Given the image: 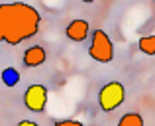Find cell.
<instances>
[{
	"mask_svg": "<svg viewBox=\"0 0 155 126\" xmlns=\"http://www.w3.org/2000/svg\"><path fill=\"white\" fill-rule=\"evenodd\" d=\"M41 16L31 4L8 2L0 4V42L8 46L30 39L39 32Z\"/></svg>",
	"mask_w": 155,
	"mask_h": 126,
	"instance_id": "cell-1",
	"label": "cell"
},
{
	"mask_svg": "<svg viewBox=\"0 0 155 126\" xmlns=\"http://www.w3.org/2000/svg\"><path fill=\"white\" fill-rule=\"evenodd\" d=\"M88 55L98 63H110L114 59V43L106 36L104 30H94L88 47Z\"/></svg>",
	"mask_w": 155,
	"mask_h": 126,
	"instance_id": "cell-2",
	"label": "cell"
},
{
	"mask_svg": "<svg viewBox=\"0 0 155 126\" xmlns=\"http://www.w3.org/2000/svg\"><path fill=\"white\" fill-rule=\"evenodd\" d=\"M126 99V89L118 81H110L98 91V104L104 112H112L124 103Z\"/></svg>",
	"mask_w": 155,
	"mask_h": 126,
	"instance_id": "cell-3",
	"label": "cell"
},
{
	"mask_svg": "<svg viewBox=\"0 0 155 126\" xmlns=\"http://www.w3.org/2000/svg\"><path fill=\"white\" fill-rule=\"evenodd\" d=\"M24 104L31 112H43L47 107V89L43 85H30L24 93Z\"/></svg>",
	"mask_w": 155,
	"mask_h": 126,
	"instance_id": "cell-4",
	"label": "cell"
},
{
	"mask_svg": "<svg viewBox=\"0 0 155 126\" xmlns=\"http://www.w3.org/2000/svg\"><path fill=\"white\" fill-rule=\"evenodd\" d=\"M65 34H67V38L71 42H84L88 38V34H91V26H88L87 20H73L67 26Z\"/></svg>",
	"mask_w": 155,
	"mask_h": 126,
	"instance_id": "cell-5",
	"label": "cell"
},
{
	"mask_svg": "<svg viewBox=\"0 0 155 126\" xmlns=\"http://www.w3.org/2000/svg\"><path fill=\"white\" fill-rule=\"evenodd\" d=\"M47 53L41 46H31L24 51V65L26 67H39L43 61H45Z\"/></svg>",
	"mask_w": 155,
	"mask_h": 126,
	"instance_id": "cell-6",
	"label": "cell"
},
{
	"mask_svg": "<svg viewBox=\"0 0 155 126\" xmlns=\"http://www.w3.org/2000/svg\"><path fill=\"white\" fill-rule=\"evenodd\" d=\"M137 47H140V51H141V53H145V55H155V36L140 38Z\"/></svg>",
	"mask_w": 155,
	"mask_h": 126,
	"instance_id": "cell-7",
	"label": "cell"
},
{
	"mask_svg": "<svg viewBox=\"0 0 155 126\" xmlns=\"http://www.w3.org/2000/svg\"><path fill=\"white\" fill-rule=\"evenodd\" d=\"M18 81H20V73L14 67H6L2 71V83L6 87H14V85H18Z\"/></svg>",
	"mask_w": 155,
	"mask_h": 126,
	"instance_id": "cell-8",
	"label": "cell"
},
{
	"mask_svg": "<svg viewBox=\"0 0 155 126\" xmlns=\"http://www.w3.org/2000/svg\"><path fill=\"white\" fill-rule=\"evenodd\" d=\"M118 126H143V118L137 112H128V114H124L120 118Z\"/></svg>",
	"mask_w": 155,
	"mask_h": 126,
	"instance_id": "cell-9",
	"label": "cell"
},
{
	"mask_svg": "<svg viewBox=\"0 0 155 126\" xmlns=\"http://www.w3.org/2000/svg\"><path fill=\"white\" fill-rule=\"evenodd\" d=\"M53 126H84L83 122H79V120H71V118H67V120H57Z\"/></svg>",
	"mask_w": 155,
	"mask_h": 126,
	"instance_id": "cell-10",
	"label": "cell"
},
{
	"mask_svg": "<svg viewBox=\"0 0 155 126\" xmlns=\"http://www.w3.org/2000/svg\"><path fill=\"white\" fill-rule=\"evenodd\" d=\"M18 126H38V122H34V120H22Z\"/></svg>",
	"mask_w": 155,
	"mask_h": 126,
	"instance_id": "cell-11",
	"label": "cell"
},
{
	"mask_svg": "<svg viewBox=\"0 0 155 126\" xmlns=\"http://www.w3.org/2000/svg\"><path fill=\"white\" fill-rule=\"evenodd\" d=\"M83 2H87V4H88V2H94V0H83Z\"/></svg>",
	"mask_w": 155,
	"mask_h": 126,
	"instance_id": "cell-12",
	"label": "cell"
}]
</instances>
